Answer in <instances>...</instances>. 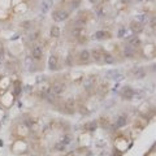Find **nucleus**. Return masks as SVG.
I'll return each instance as SVG.
<instances>
[{"label":"nucleus","mask_w":156,"mask_h":156,"mask_svg":"<svg viewBox=\"0 0 156 156\" xmlns=\"http://www.w3.org/2000/svg\"><path fill=\"white\" fill-rule=\"evenodd\" d=\"M68 17H69V13L67 11H55L52 14V18L55 20L56 22L65 21V20H68Z\"/></svg>","instance_id":"nucleus-1"},{"label":"nucleus","mask_w":156,"mask_h":156,"mask_svg":"<svg viewBox=\"0 0 156 156\" xmlns=\"http://www.w3.org/2000/svg\"><path fill=\"white\" fill-rule=\"evenodd\" d=\"M65 90H67V86H65V83H63V82H56V83L52 85V87L50 91L53 92L55 95H60V94H63Z\"/></svg>","instance_id":"nucleus-2"},{"label":"nucleus","mask_w":156,"mask_h":156,"mask_svg":"<svg viewBox=\"0 0 156 156\" xmlns=\"http://www.w3.org/2000/svg\"><path fill=\"white\" fill-rule=\"evenodd\" d=\"M105 77L108 78V80H114V81H121L124 76L120 74V72L117 70V69H111V70H107L105 72Z\"/></svg>","instance_id":"nucleus-3"},{"label":"nucleus","mask_w":156,"mask_h":156,"mask_svg":"<svg viewBox=\"0 0 156 156\" xmlns=\"http://www.w3.org/2000/svg\"><path fill=\"white\" fill-rule=\"evenodd\" d=\"M95 83H96V77H89V78H86L85 82H83V87L85 90H87V91H90V90H92L94 87H95Z\"/></svg>","instance_id":"nucleus-4"},{"label":"nucleus","mask_w":156,"mask_h":156,"mask_svg":"<svg viewBox=\"0 0 156 156\" xmlns=\"http://www.w3.org/2000/svg\"><path fill=\"white\" fill-rule=\"evenodd\" d=\"M42 56H43V48L42 47L40 46L33 47V50H31V57L33 59L39 60V59H42Z\"/></svg>","instance_id":"nucleus-5"},{"label":"nucleus","mask_w":156,"mask_h":156,"mask_svg":"<svg viewBox=\"0 0 156 156\" xmlns=\"http://www.w3.org/2000/svg\"><path fill=\"white\" fill-rule=\"evenodd\" d=\"M48 68H50L51 70H56V69H59V57L52 55L50 59H48Z\"/></svg>","instance_id":"nucleus-6"},{"label":"nucleus","mask_w":156,"mask_h":156,"mask_svg":"<svg viewBox=\"0 0 156 156\" xmlns=\"http://www.w3.org/2000/svg\"><path fill=\"white\" fill-rule=\"evenodd\" d=\"M134 92L135 91L131 87H124V90H122V92H121V96L126 100H131L134 98Z\"/></svg>","instance_id":"nucleus-7"},{"label":"nucleus","mask_w":156,"mask_h":156,"mask_svg":"<svg viewBox=\"0 0 156 156\" xmlns=\"http://www.w3.org/2000/svg\"><path fill=\"white\" fill-rule=\"evenodd\" d=\"M131 73H133L134 77L137 78V80H142V78H145V77H146V70H145L143 68H141V67L134 68L133 70H131Z\"/></svg>","instance_id":"nucleus-8"},{"label":"nucleus","mask_w":156,"mask_h":156,"mask_svg":"<svg viewBox=\"0 0 156 156\" xmlns=\"http://www.w3.org/2000/svg\"><path fill=\"white\" fill-rule=\"evenodd\" d=\"M90 57H91V53L87 50H82L80 52V63H89Z\"/></svg>","instance_id":"nucleus-9"},{"label":"nucleus","mask_w":156,"mask_h":156,"mask_svg":"<svg viewBox=\"0 0 156 156\" xmlns=\"http://www.w3.org/2000/svg\"><path fill=\"white\" fill-rule=\"evenodd\" d=\"M124 55H125V57H128V59H133L134 55H135L134 47H131L130 44H126L125 48H124Z\"/></svg>","instance_id":"nucleus-10"},{"label":"nucleus","mask_w":156,"mask_h":156,"mask_svg":"<svg viewBox=\"0 0 156 156\" xmlns=\"http://www.w3.org/2000/svg\"><path fill=\"white\" fill-rule=\"evenodd\" d=\"M128 124V116L126 114H121V116H118V118L116 120V128H122V126H125Z\"/></svg>","instance_id":"nucleus-11"},{"label":"nucleus","mask_w":156,"mask_h":156,"mask_svg":"<svg viewBox=\"0 0 156 156\" xmlns=\"http://www.w3.org/2000/svg\"><path fill=\"white\" fill-rule=\"evenodd\" d=\"M135 21L141 22L142 25H143V23H148L150 17H148L147 14H145V13H141V14H137V16H135Z\"/></svg>","instance_id":"nucleus-12"},{"label":"nucleus","mask_w":156,"mask_h":156,"mask_svg":"<svg viewBox=\"0 0 156 156\" xmlns=\"http://www.w3.org/2000/svg\"><path fill=\"white\" fill-rule=\"evenodd\" d=\"M92 57L96 63H100V61H103V52H101L100 50H94L92 51Z\"/></svg>","instance_id":"nucleus-13"},{"label":"nucleus","mask_w":156,"mask_h":156,"mask_svg":"<svg viewBox=\"0 0 156 156\" xmlns=\"http://www.w3.org/2000/svg\"><path fill=\"white\" fill-rule=\"evenodd\" d=\"M130 29L133 31H137V33H139V31H142L143 30V25L141 22H138V21H133L130 23Z\"/></svg>","instance_id":"nucleus-14"},{"label":"nucleus","mask_w":156,"mask_h":156,"mask_svg":"<svg viewBox=\"0 0 156 156\" xmlns=\"http://www.w3.org/2000/svg\"><path fill=\"white\" fill-rule=\"evenodd\" d=\"M72 141H73V135H72V134H65V135H63V137H61V139H60V142L63 143V145H65V146L70 145Z\"/></svg>","instance_id":"nucleus-15"},{"label":"nucleus","mask_w":156,"mask_h":156,"mask_svg":"<svg viewBox=\"0 0 156 156\" xmlns=\"http://www.w3.org/2000/svg\"><path fill=\"white\" fill-rule=\"evenodd\" d=\"M65 108L67 109H74L76 108V99L74 98H68L65 101Z\"/></svg>","instance_id":"nucleus-16"},{"label":"nucleus","mask_w":156,"mask_h":156,"mask_svg":"<svg viewBox=\"0 0 156 156\" xmlns=\"http://www.w3.org/2000/svg\"><path fill=\"white\" fill-rule=\"evenodd\" d=\"M98 128V122L96 121H90L87 122V124L85 125V130H87V131H95Z\"/></svg>","instance_id":"nucleus-17"},{"label":"nucleus","mask_w":156,"mask_h":156,"mask_svg":"<svg viewBox=\"0 0 156 156\" xmlns=\"http://www.w3.org/2000/svg\"><path fill=\"white\" fill-rule=\"evenodd\" d=\"M51 5H52L51 0H43V3H42V12L43 13H47V12L51 9Z\"/></svg>","instance_id":"nucleus-18"},{"label":"nucleus","mask_w":156,"mask_h":156,"mask_svg":"<svg viewBox=\"0 0 156 156\" xmlns=\"http://www.w3.org/2000/svg\"><path fill=\"white\" fill-rule=\"evenodd\" d=\"M73 25H74V27L77 29H82L86 26V20L85 18H77L74 22H73Z\"/></svg>","instance_id":"nucleus-19"},{"label":"nucleus","mask_w":156,"mask_h":156,"mask_svg":"<svg viewBox=\"0 0 156 156\" xmlns=\"http://www.w3.org/2000/svg\"><path fill=\"white\" fill-rule=\"evenodd\" d=\"M33 57H26L25 59V65H26V68L29 69V70H35V67H34V64H33Z\"/></svg>","instance_id":"nucleus-20"},{"label":"nucleus","mask_w":156,"mask_h":156,"mask_svg":"<svg viewBox=\"0 0 156 156\" xmlns=\"http://www.w3.org/2000/svg\"><path fill=\"white\" fill-rule=\"evenodd\" d=\"M103 61L105 64H113L114 63V59L111 53H103Z\"/></svg>","instance_id":"nucleus-21"},{"label":"nucleus","mask_w":156,"mask_h":156,"mask_svg":"<svg viewBox=\"0 0 156 156\" xmlns=\"http://www.w3.org/2000/svg\"><path fill=\"white\" fill-rule=\"evenodd\" d=\"M94 38H95L96 40H101V39L107 38V33L103 31V30H99V31H96L95 34H94Z\"/></svg>","instance_id":"nucleus-22"},{"label":"nucleus","mask_w":156,"mask_h":156,"mask_svg":"<svg viewBox=\"0 0 156 156\" xmlns=\"http://www.w3.org/2000/svg\"><path fill=\"white\" fill-rule=\"evenodd\" d=\"M51 36H52V38H59V36H60V29H59V26H52L51 27Z\"/></svg>","instance_id":"nucleus-23"},{"label":"nucleus","mask_w":156,"mask_h":156,"mask_svg":"<svg viewBox=\"0 0 156 156\" xmlns=\"http://www.w3.org/2000/svg\"><path fill=\"white\" fill-rule=\"evenodd\" d=\"M53 148H55V151H57V152H63V151H65V148H67V146L63 145L61 142H57V143H55Z\"/></svg>","instance_id":"nucleus-24"},{"label":"nucleus","mask_w":156,"mask_h":156,"mask_svg":"<svg viewBox=\"0 0 156 156\" xmlns=\"http://www.w3.org/2000/svg\"><path fill=\"white\" fill-rule=\"evenodd\" d=\"M33 25V22L31 21H23L22 23H21V27L22 29H25V30H27V29H30V26Z\"/></svg>","instance_id":"nucleus-25"},{"label":"nucleus","mask_w":156,"mask_h":156,"mask_svg":"<svg viewBox=\"0 0 156 156\" xmlns=\"http://www.w3.org/2000/svg\"><path fill=\"white\" fill-rule=\"evenodd\" d=\"M38 36H39V31H34V33H31V34L29 35V39L30 40H36L38 39Z\"/></svg>","instance_id":"nucleus-26"},{"label":"nucleus","mask_w":156,"mask_h":156,"mask_svg":"<svg viewBox=\"0 0 156 156\" xmlns=\"http://www.w3.org/2000/svg\"><path fill=\"white\" fill-rule=\"evenodd\" d=\"M125 33H126V30H125V27H120V30H118V38H122V36L125 35Z\"/></svg>","instance_id":"nucleus-27"},{"label":"nucleus","mask_w":156,"mask_h":156,"mask_svg":"<svg viewBox=\"0 0 156 156\" xmlns=\"http://www.w3.org/2000/svg\"><path fill=\"white\" fill-rule=\"evenodd\" d=\"M80 2H81V0H73L72 7H73V8H78V5H80Z\"/></svg>","instance_id":"nucleus-28"},{"label":"nucleus","mask_w":156,"mask_h":156,"mask_svg":"<svg viewBox=\"0 0 156 156\" xmlns=\"http://www.w3.org/2000/svg\"><path fill=\"white\" fill-rule=\"evenodd\" d=\"M4 59V47L0 46V60Z\"/></svg>","instance_id":"nucleus-29"},{"label":"nucleus","mask_w":156,"mask_h":156,"mask_svg":"<svg viewBox=\"0 0 156 156\" xmlns=\"http://www.w3.org/2000/svg\"><path fill=\"white\" fill-rule=\"evenodd\" d=\"M151 27H155V18L152 17V20H151Z\"/></svg>","instance_id":"nucleus-30"},{"label":"nucleus","mask_w":156,"mask_h":156,"mask_svg":"<svg viewBox=\"0 0 156 156\" xmlns=\"http://www.w3.org/2000/svg\"><path fill=\"white\" fill-rule=\"evenodd\" d=\"M90 2H91V3H92V4H96V3H98V2H99V0H90Z\"/></svg>","instance_id":"nucleus-31"},{"label":"nucleus","mask_w":156,"mask_h":156,"mask_svg":"<svg viewBox=\"0 0 156 156\" xmlns=\"http://www.w3.org/2000/svg\"><path fill=\"white\" fill-rule=\"evenodd\" d=\"M0 126H2V125H0Z\"/></svg>","instance_id":"nucleus-32"}]
</instances>
